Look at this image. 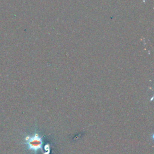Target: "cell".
Here are the masks:
<instances>
[{
	"instance_id": "6da1fadb",
	"label": "cell",
	"mask_w": 154,
	"mask_h": 154,
	"mask_svg": "<svg viewBox=\"0 0 154 154\" xmlns=\"http://www.w3.org/2000/svg\"><path fill=\"white\" fill-rule=\"evenodd\" d=\"M24 143L29 150L36 154L37 151L42 148L43 138L38 133L35 132L32 135L26 136L25 138Z\"/></svg>"
}]
</instances>
